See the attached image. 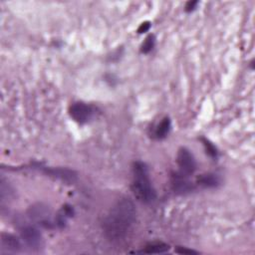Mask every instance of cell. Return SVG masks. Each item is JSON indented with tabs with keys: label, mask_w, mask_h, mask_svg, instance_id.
Segmentation results:
<instances>
[{
	"label": "cell",
	"mask_w": 255,
	"mask_h": 255,
	"mask_svg": "<svg viewBox=\"0 0 255 255\" xmlns=\"http://www.w3.org/2000/svg\"><path fill=\"white\" fill-rule=\"evenodd\" d=\"M1 246L2 249L7 252L17 253L21 251V242L18 237L9 233H2L1 235Z\"/></svg>",
	"instance_id": "8"
},
{
	"label": "cell",
	"mask_w": 255,
	"mask_h": 255,
	"mask_svg": "<svg viewBox=\"0 0 255 255\" xmlns=\"http://www.w3.org/2000/svg\"><path fill=\"white\" fill-rule=\"evenodd\" d=\"M150 27H151V23L149 22V21H146V22H144V23H142L141 24V26L139 27V29H138V33H145V32H147L149 29H150Z\"/></svg>",
	"instance_id": "16"
},
{
	"label": "cell",
	"mask_w": 255,
	"mask_h": 255,
	"mask_svg": "<svg viewBox=\"0 0 255 255\" xmlns=\"http://www.w3.org/2000/svg\"><path fill=\"white\" fill-rule=\"evenodd\" d=\"M155 42H156V39H155V36L154 35H150L147 37V39L145 40V42L143 43L142 45V49L141 51L143 53H149L150 51L153 50L154 46H155Z\"/></svg>",
	"instance_id": "13"
},
{
	"label": "cell",
	"mask_w": 255,
	"mask_h": 255,
	"mask_svg": "<svg viewBox=\"0 0 255 255\" xmlns=\"http://www.w3.org/2000/svg\"><path fill=\"white\" fill-rule=\"evenodd\" d=\"M69 113L73 120L79 124H85L89 122L93 116L92 108L82 102L73 104L69 109Z\"/></svg>",
	"instance_id": "5"
},
{
	"label": "cell",
	"mask_w": 255,
	"mask_h": 255,
	"mask_svg": "<svg viewBox=\"0 0 255 255\" xmlns=\"http://www.w3.org/2000/svg\"><path fill=\"white\" fill-rule=\"evenodd\" d=\"M137 211L130 199L119 201L109 212L103 228L106 236L112 241L124 239L129 233L136 221Z\"/></svg>",
	"instance_id": "1"
},
{
	"label": "cell",
	"mask_w": 255,
	"mask_h": 255,
	"mask_svg": "<svg viewBox=\"0 0 255 255\" xmlns=\"http://www.w3.org/2000/svg\"><path fill=\"white\" fill-rule=\"evenodd\" d=\"M175 252L179 254H198V251H195L193 249H187L185 247H180V246H178L175 249Z\"/></svg>",
	"instance_id": "15"
},
{
	"label": "cell",
	"mask_w": 255,
	"mask_h": 255,
	"mask_svg": "<svg viewBox=\"0 0 255 255\" xmlns=\"http://www.w3.org/2000/svg\"><path fill=\"white\" fill-rule=\"evenodd\" d=\"M29 214L30 217L35 219L36 221L40 222V224L45 225L48 227V225L51 223L49 218H50V212L46 207H43L42 205H38L35 207H31L29 210Z\"/></svg>",
	"instance_id": "7"
},
{
	"label": "cell",
	"mask_w": 255,
	"mask_h": 255,
	"mask_svg": "<svg viewBox=\"0 0 255 255\" xmlns=\"http://www.w3.org/2000/svg\"><path fill=\"white\" fill-rule=\"evenodd\" d=\"M198 183L204 187H216L220 183V179L214 173H207L198 178Z\"/></svg>",
	"instance_id": "10"
},
{
	"label": "cell",
	"mask_w": 255,
	"mask_h": 255,
	"mask_svg": "<svg viewBox=\"0 0 255 255\" xmlns=\"http://www.w3.org/2000/svg\"><path fill=\"white\" fill-rule=\"evenodd\" d=\"M170 130V120L169 118H165L156 130V136L158 139H165Z\"/></svg>",
	"instance_id": "12"
},
{
	"label": "cell",
	"mask_w": 255,
	"mask_h": 255,
	"mask_svg": "<svg viewBox=\"0 0 255 255\" xmlns=\"http://www.w3.org/2000/svg\"><path fill=\"white\" fill-rule=\"evenodd\" d=\"M170 250V245L163 243V242H154L151 243L149 245H147L145 247V249L143 251H141L142 253H165L167 251Z\"/></svg>",
	"instance_id": "11"
},
{
	"label": "cell",
	"mask_w": 255,
	"mask_h": 255,
	"mask_svg": "<svg viewBox=\"0 0 255 255\" xmlns=\"http://www.w3.org/2000/svg\"><path fill=\"white\" fill-rule=\"evenodd\" d=\"M132 190L135 197L144 204H151L156 200V191L153 187L146 164L136 162L133 166Z\"/></svg>",
	"instance_id": "2"
},
{
	"label": "cell",
	"mask_w": 255,
	"mask_h": 255,
	"mask_svg": "<svg viewBox=\"0 0 255 255\" xmlns=\"http://www.w3.org/2000/svg\"><path fill=\"white\" fill-rule=\"evenodd\" d=\"M171 186L174 193L178 195H184L193 190L194 186L187 179V175L181 173L180 171L175 172L171 176Z\"/></svg>",
	"instance_id": "6"
},
{
	"label": "cell",
	"mask_w": 255,
	"mask_h": 255,
	"mask_svg": "<svg viewBox=\"0 0 255 255\" xmlns=\"http://www.w3.org/2000/svg\"><path fill=\"white\" fill-rule=\"evenodd\" d=\"M44 171L51 176L57 177L66 182H73L76 179V173L73 170L67 169H48L46 168Z\"/></svg>",
	"instance_id": "9"
},
{
	"label": "cell",
	"mask_w": 255,
	"mask_h": 255,
	"mask_svg": "<svg viewBox=\"0 0 255 255\" xmlns=\"http://www.w3.org/2000/svg\"><path fill=\"white\" fill-rule=\"evenodd\" d=\"M24 242L33 250H39L43 246V237L40 231L33 225H23L20 229Z\"/></svg>",
	"instance_id": "4"
},
{
	"label": "cell",
	"mask_w": 255,
	"mask_h": 255,
	"mask_svg": "<svg viewBox=\"0 0 255 255\" xmlns=\"http://www.w3.org/2000/svg\"><path fill=\"white\" fill-rule=\"evenodd\" d=\"M197 5H198V1H189V2H187V4L185 6V11L186 12H191V11L196 9Z\"/></svg>",
	"instance_id": "17"
},
{
	"label": "cell",
	"mask_w": 255,
	"mask_h": 255,
	"mask_svg": "<svg viewBox=\"0 0 255 255\" xmlns=\"http://www.w3.org/2000/svg\"><path fill=\"white\" fill-rule=\"evenodd\" d=\"M202 141H203V143H204V145H205V147H206L207 153H208L211 157L215 158V157L217 156L216 148H215L210 141H208V140H206V139H202Z\"/></svg>",
	"instance_id": "14"
},
{
	"label": "cell",
	"mask_w": 255,
	"mask_h": 255,
	"mask_svg": "<svg viewBox=\"0 0 255 255\" xmlns=\"http://www.w3.org/2000/svg\"><path fill=\"white\" fill-rule=\"evenodd\" d=\"M176 162L179 167V171L187 176L191 173H194L197 170V163L194 155L185 148L179 149L177 153Z\"/></svg>",
	"instance_id": "3"
}]
</instances>
